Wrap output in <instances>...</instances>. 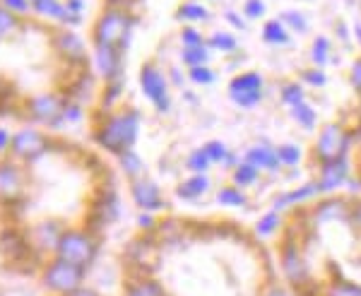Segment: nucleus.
<instances>
[{
	"label": "nucleus",
	"instance_id": "nucleus-44",
	"mask_svg": "<svg viewBox=\"0 0 361 296\" xmlns=\"http://www.w3.org/2000/svg\"><path fill=\"white\" fill-rule=\"evenodd\" d=\"M349 85H352V90L361 97V58H357V61L352 63V68H349Z\"/></svg>",
	"mask_w": 361,
	"mask_h": 296
},
{
	"label": "nucleus",
	"instance_id": "nucleus-48",
	"mask_svg": "<svg viewBox=\"0 0 361 296\" xmlns=\"http://www.w3.org/2000/svg\"><path fill=\"white\" fill-rule=\"evenodd\" d=\"M224 20L229 22V25L234 27V29H246V17H243L241 13H236V10H226Z\"/></svg>",
	"mask_w": 361,
	"mask_h": 296
},
{
	"label": "nucleus",
	"instance_id": "nucleus-37",
	"mask_svg": "<svg viewBox=\"0 0 361 296\" xmlns=\"http://www.w3.org/2000/svg\"><path fill=\"white\" fill-rule=\"evenodd\" d=\"M202 149H205V152H207L209 161H212V164H217V166H222L224 161H226V156L231 154L229 144L222 142V140H209V142L202 144Z\"/></svg>",
	"mask_w": 361,
	"mask_h": 296
},
{
	"label": "nucleus",
	"instance_id": "nucleus-33",
	"mask_svg": "<svg viewBox=\"0 0 361 296\" xmlns=\"http://www.w3.org/2000/svg\"><path fill=\"white\" fill-rule=\"evenodd\" d=\"M277 154H279V161H282V169H299L301 161H304V149L296 142L277 144Z\"/></svg>",
	"mask_w": 361,
	"mask_h": 296
},
{
	"label": "nucleus",
	"instance_id": "nucleus-13",
	"mask_svg": "<svg viewBox=\"0 0 361 296\" xmlns=\"http://www.w3.org/2000/svg\"><path fill=\"white\" fill-rule=\"evenodd\" d=\"M130 197L142 212L154 214L157 210H164L166 207L159 183L152 181V178H147V176H140V178H135V181H130Z\"/></svg>",
	"mask_w": 361,
	"mask_h": 296
},
{
	"label": "nucleus",
	"instance_id": "nucleus-7",
	"mask_svg": "<svg viewBox=\"0 0 361 296\" xmlns=\"http://www.w3.org/2000/svg\"><path fill=\"white\" fill-rule=\"evenodd\" d=\"M265 97V80L255 70H243L229 80V99L238 109H255Z\"/></svg>",
	"mask_w": 361,
	"mask_h": 296
},
{
	"label": "nucleus",
	"instance_id": "nucleus-8",
	"mask_svg": "<svg viewBox=\"0 0 361 296\" xmlns=\"http://www.w3.org/2000/svg\"><path fill=\"white\" fill-rule=\"evenodd\" d=\"M82 282H85V270L78 268V265L66 263V260L54 258V263H49L44 270V284L49 292L68 296L78 292V289H82Z\"/></svg>",
	"mask_w": 361,
	"mask_h": 296
},
{
	"label": "nucleus",
	"instance_id": "nucleus-23",
	"mask_svg": "<svg viewBox=\"0 0 361 296\" xmlns=\"http://www.w3.org/2000/svg\"><path fill=\"white\" fill-rule=\"evenodd\" d=\"M260 39H263L267 46H287L292 42V34H289V29L275 17V20H267L263 25V29H260Z\"/></svg>",
	"mask_w": 361,
	"mask_h": 296
},
{
	"label": "nucleus",
	"instance_id": "nucleus-55",
	"mask_svg": "<svg viewBox=\"0 0 361 296\" xmlns=\"http://www.w3.org/2000/svg\"><path fill=\"white\" fill-rule=\"evenodd\" d=\"M354 37H357V42L361 44V22H357V25H354Z\"/></svg>",
	"mask_w": 361,
	"mask_h": 296
},
{
	"label": "nucleus",
	"instance_id": "nucleus-10",
	"mask_svg": "<svg viewBox=\"0 0 361 296\" xmlns=\"http://www.w3.org/2000/svg\"><path fill=\"white\" fill-rule=\"evenodd\" d=\"M349 178H352V161H349V154L318 164L316 183L323 195H335L337 190L347 188Z\"/></svg>",
	"mask_w": 361,
	"mask_h": 296
},
{
	"label": "nucleus",
	"instance_id": "nucleus-36",
	"mask_svg": "<svg viewBox=\"0 0 361 296\" xmlns=\"http://www.w3.org/2000/svg\"><path fill=\"white\" fill-rule=\"evenodd\" d=\"M212 161H209L207 152L202 147L193 149L188 156H185V169H188L190 173H209V169H212Z\"/></svg>",
	"mask_w": 361,
	"mask_h": 296
},
{
	"label": "nucleus",
	"instance_id": "nucleus-51",
	"mask_svg": "<svg viewBox=\"0 0 361 296\" xmlns=\"http://www.w3.org/2000/svg\"><path fill=\"white\" fill-rule=\"evenodd\" d=\"M10 142H13V135H10L5 128H0V152H5V149H10Z\"/></svg>",
	"mask_w": 361,
	"mask_h": 296
},
{
	"label": "nucleus",
	"instance_id": "nucleus-43",
	"mask_svg": "<svg viewBox=\"0 0 361 296\" xmlns=\"http://www.w3.org/2000/svg\"><path fill=\"white\" fill-rule=\"evenodd\" d=\"M349 224L361 236V197H352V210H349Z\"/></svg>",
	"mask_w": 361,
	"mask_h": 296
},
{
	"label": "nucleus",
	"instance_id": "nucleus-11",
	"mask_svg": "<svg viewBox=\"0 0 361 296\" xmlns=\"http://www.w3.org/2000/svg\"><path fill=\"white\" fill-rule=\"evenodd\" d=\"M49 137L42 135L39 130L34 128H22L13 135V142H10V152H13L17 159H25V161H34V159H42V156L49 152Z\"/></svg>",
	"mask_w": 361,
	"mask_h": 296
},
{
	"label": "nucleus",
	"instance_id": "nucleus-6",
	"mask_svg": "<svg viewBox=\"0 0 361 296\" xmlns=\"http://www.w3.org/2000/svg\"><path fill=\"white\" fill-rule=\"evenodd\" d=\"M169 78L164 75L157 63H145L140 68V90L142 94L154 104V109L159 113H169L171 111V94H169Z\"/></svg>",
	"mask_w": 361,
	"mask_h": 296
},
{
	"label": "nucleus",
	"instance_id": "nucleus-52",
	"mask_svg": "<svg viewBox=\"0 0 361 296\" xmlns=\"http://www.w3.org/2000/svg\"><path fill=\"white\" fill-rule=\"evenodd\" d=\"M335 34H337V39H342V42H349V27L345 25V22H340V25L335 27Z\"/></svg>",
	"mask_w": 361,
	"mask_h": 296
},
{
	"label": "nucleus",
	"instance_id": "nucleus-40",
	"mask_svg": "<svg viewBox=\"0 0 361 296\" xmlns=\"http://www.w3.org/2000/svg\"><path fill=\"white\" fill-rule=\"evenodd\" d=\"M178 39H180V46H200V44H205V42H207L205 34H202L200 29H195L193 25L180 27Z\"/></svg>",
	"mask_w": 361,
	"mask_h": 296
},
{
	"label": "nucleus",
	"instance_id": "nucleus-29",
	"mask_svg": "<svg viewBox=\"0 0 361 296\" xmlns=\"http://www.w3.org/2000/svg\"><path fill=\"white\" fill-rule=\"evenodd\" d=\"M282 226H284V214L277 212V210H270V212H265L258 222H255L253 231H255L258 239H267V236H275Z\"/></svg>",
	"mask_w": 361,
	"mask_h": 296
},
{
	"label": "nucleus",
	"instance_id": "nucleus-46",
	"mask_svg": "<svg viewBox=\"0 0 361 296\" xmlns=\"http://www.w3.org/2000/svg\"><path fill=\"white\" fill-rule=\"evenodd\" d=\"M263 296H296L294 289H289L287 284H267L263 289Z\"/></svg>",
	"mask_w": 361,
	"mask_h": 296
},
{
	"label": "nucleus",
	"instance_id": "nucleus-54",
	"mask_svg": "<svg viewBox=\"0 0 361 296\" xmlns=\"http://www.w3.org/2000/svg\"><path fill=\"white\" fill-rule=\"evenodd\" d=\"M171 80H173V82H176L178 87H183V75H180L178 70H171ZM171 80H169V82H171Z\"/></svg>",
	"mask_w": 361,
	"mask_h": 296
},
{
	"label": "nucleus",
	"instance_id": "nucleus-53",
	"mask_svg": "<svg viewBox=\"0 0 361 296\" xmlns=\"http://www.w3.org/2000/svg\"><path fill=\"white\" fill-rule=\"evenodd\" d=\"M68 296H99L97 292H92V289H78V292H73V294H68Z\"/></svg>",
	"mask_w": 361,
	"mask_h": 296
},
{
	"label": "nucleus",
	"instance_id": "nucleus-49",
	"mask_svg": "<svg viewBox=\"0 0 361 296\" xmlns=\"http://www.w3.org/2000/svg\"><path fill=\"white\" fill-rule=\"evenodd\" d=\"M137 226H140V229H154V226H157L154 214L152 212H142L137 217Z\"/></svg>",
	"mask_w": 361,
	"mask_h": 296
},
{
	"label": "nucleus",
	"instance_id": "nucleus-3",
	"mask_svg": "<svg viewBox=\"0 0 361 296\" xmlns=\"http://www.w3.org/2000/svg\"><path fill=\"white\" fill-rule=\"evenodd\" d=\"M133 22L135 20L123 10L109 8L97 17L92 39H94L97 46H114V49L126 51L133 34Z\"/></svg>",
	"mask_w": 361,
	"mask_h": 296
},
{
	"label": "nucleus",
	"instance_id": "nucleus-42",
	"mask_svg": "<svg viewBox=\"0 0 361 296\" xmlns=\"http://www.w3.org/2000/svg\"><path fill=\"white\" fill-rule=\"evenodd\" d=\"M17 27H20V20H17V15L10 13L8 8H3V5H0V39L8 37L10 32H15Z\"/></svg>",
	"mask_w": 361,
	"mask_h": 296
},
{
	"label": "nucleus",
	"instance_id": "nucleus-50",
	"mask_svg": "<svg viewBox=\"0 0 361 296\" xmlns=\"http://www.w3.org/2000/svg\"><path fill=\"white\" fill-rule=\"evenodd\" d=\"M82 8H85V0H68L66 3V10L73 17H78V20H80V15H82Z\"/></svg>",
	"mask_w": 361,
	"mask_h": 296
},
{
	"label": "nucleus",
	"instance_id": "nucleus-30",
	"mask_svg": "<svg viewBox=\"0 0 361 296\" xmlns=\"http://www.w3.org/2000/svg\"><path fill=\"white\" fill-rule=\"evenodd\" d=\"M279 101H282V106H287L289 111H292L294 106H299V104L308 101L306 97V87L301 82H294V80H289V82H284L279 87Z\"/></svg>",
	"mask_w": 361,
	"mask_h": 296
},
{
	"label": "nucleus",
	"instance_id": "nucleus-2",
	"mask_svg": "<svg viewBox=\"0 0 361 296\" xmlns=\"http://www.w3.org/2000/svg\"><path fill=\"white\" fill-rule=\"evenodd\" d=\"M277 260H279V272H282V277H284V284H287L289 289H294L296 294H308V292L318 294L311 268H308L306 251L299 243V239L289 236V239H284L279 243Z\"/></svg>",
	"mask_w": 361,
	"mask_h": 296
},
{
	"label": "nucleus",
	"instance_id": "nucleus-26",
	"mask_svg": "<svg viewBox=\"0 0 361 296\" xmlns=\"http://www.w3.org/2000/svg\"><path fill=\"white\" fill-rule=\"evenodd\" d=\"M217 205L231 207V210H241V207L248 205V195H246V190H241L238 185L226 183L217 190Z\"/></svg>",
	"mask_w": 361,
	"mask_h": 296
},
{
	"label": "nucleus",
	"instance_id": "nucleus-5",
	"mask_svg": "<svg viewBox=\"0 0 361 296\" xmlns=\"http://www.w3.org/2000/svg\"><path fill=\"white\" fill-rule=\"evenodd\" d=\"M352 147V132L342 121H330L323 128H318L316 142H313V161L323 164V161H333L340 156L349 154Z\"/></svg>",
	"mask_w": 361,
	"mask_h": 296
},
{
	"label": "nucleus",
	"instance_id": "nucleus-20",
	"mask_svg": "<svg viewBox=\"0 0 361 296\" xmlns=\"http://www.w3.org/2000/svg\"><path fill=\"white\" fill-rule=\"evenodd\" d=\"M22 190V173L15 164H0V197L13 200Z\"/></svg>",
	"mask_w": 361,
	"mask_h": 296
},
{
	"label": "nucleus",
	"instance_id": "nucleus-47",
	"mask_svg": "<svg viewBox=\"0 0 361 296\" xmlns=\"http://www.w3.org/2000/svg\"><path fill=\"white\" fill-rule=\"evenodd\" d=\"M85 116V111H82V106H80V104H75V101H68L66 104V113H63V118L66 121H80Z\"/></svg>",
	"mask_w": 361,
	"mask_h": 296
},
{
	"label": "nucleus",
	"instance_id": "nucleus-32",
	"mask_svg": "<svg viewBox=\"0 0 361 296\" xmlns=\"http://www.w3.org/2000/svg\"><path fill=\"white\" fill-rule=\"evenodd\" d=\"M289 113H292V118L296 121V125H299L301 130H306V132L318 130V111L313 109L311 101L299 104V106H294Z\"/></svg>",
	"mask_w": 361,
	"mask_h": 296
},
{
	"label": "nucleus",
	"instance_id": "nucleus-39",
	"mask_svg": "<svg viewBox=\"0 0 361 296\" xmlns=\"http://www.w3.org/2000/svg\"><path fill=\"white\" fill-rule=\"evenodd\" d=\"M301 85H308V87H313V90H320V87L328 85V75H325V70H320V68L311 66L301 73Z\"/></svg>",
	"mask_w": 361,
	"mask_h": 296
},
{
	"label": "nucleus",
	"instance_id": "nucleus-12",
	"mask_svg": "<svg viewBox=\"0 0 361 296\" xmlns=\"http://www.w3.org/2000/svg\"><path fill=\"white\" fill-rule=\"evenodd\" d=\"M66 104V99H61L58 94H39L29 99L27 111L34 121H42L46 125H63L66 123V118H63Z\"/></svg>",
	"mask_w": 361,
	"mask_h": 296
},
{
	"label": "nucleus",
	"instance_id": "nucleus-16",
	"mask_svg": "<svg viewBox=\"0 0 361 296\" xmlns=\"http://www.w3.org/2000/svg\"><path fill=\"white\" fill-rule=\"evenodd\" d=\"M243 159L250 161L260 173H277L282 171V161L277 154V144H272L270 140H258L255 144L243 152Z\"/></svg>",
	"mask_w": 361,
	"mask_h": 296
},
{
	"label": "nucleus",
	"instance_id": "nucleus-45",
	"mask_svg": "<svg viewBox=\"0 0 361 296\" xmlns=\"http://www.w3.org/2000/svg\"><path fill=\"white\" fill-rule=\"evenodd\" d=\"M3 8H8L15 15H25L32 10V3L29 0H3Z\"/></svg>",
	"mask_w": 361,
	"mask_h": 296
},
{
	"label": "nucleus",
	"instance_id": "nucleus-28",
	"mask_svg": "<svg viewBox=\"0 0 361 296\" xmlns=\"http://www.w3.org/2000/svg\"><path fill=\"white\" fill-rule=\"evenodd\" d=\"M212 13L205 8L202 3H195V0H188L176 10V20L183 22V25H197V22H207Z\"/></svg>",
	"mask_w": 361,
	"mask_h": 296
},
{
	"label": "nucleus",
	"instance_id": "nucleus-25",
	"mask_svg": "<svg viewBox=\"0 0 361 296\" xmlns=\"http://www.w3.org/2000/svg\"><path fill=\"white\" fill-rule=\"evenodd\" d=\"M258 181H260V171L246 159H241L234 169H231V183L238 185L241 190L253 188V185H258Z\"/></svg>",
	"mask_w": 361,
	"mask_h": 296
},
{
	"label": "nucleus",
	"instance_id": "nucleus-15",
	"mask_svg": "<svg viewBox=\"0 0 361 296\" xmlns=\"http://www.w3.org/2000/svg\"><path fill=\"white\" fill-rule=\"evenodd\" d=\"M123 54L126 51L114 46H97L94 44V66L97 73L109 82H123Z\"/></svg>",
	"mask_w": 361,
	"mask_h": 296
},
{
	"label": "nucleus",
	"instance_id": "nucleus-34",
	"mask_svg": "<svg viewBox=\"0 0 361 296\" xmlns=\"http://www.w3.org/2000/svg\"><path fill=\"white\" fill-rule=\"evenodd\" d=\"M118 166H121V171L130 178V181L145 176V161L135 154V149H128V152L118 154Z\"/></svg>",
	"mask_w": 361,
	"mask_h": 296
},
{
	"label": "nucleus",
	"instance_id": "nucleus-24",
	"mask_svg": "<svg viewBox=\"0 0 361 296\" xmlns=\"http://www.w3.org/2000/svg\"><path fill=\"white\" fill-rule=\"evenodd\" d=\"M205 44L209 46V51H219V54H226V56H234L241 51L238 39L231 32H226V29H217V32H212Z\"/></svg>",
	"mask_w": 361,
	"mask_h": 296
},
{
	"label": "nucleus",
	"instance_id": "nucleus-19",
	"mask_svg": "<svg viewBox=\"0 0 361 296\" xmlns=\"http://www.w3.org/2000/svg\"><path fill=\"white\" fill-rule=\"evenodd\" d=\"M34 8V13L44 15V17H51V20L56 22H63V25H78V17H73L66 10V3H61V0H29Z\"/></svg>",
	"mask_w": 361,
	"mask_h": 296
},
{
	"label": "nucleus",
	"instance_id": "nucleus-38",
	"mask_svg": "<svg viewBox=\"0 0 361 296\" xmlns=\"http://www.w3.org/2000/svg\"><path fill=\"white\" fill-rule=\"evenodd\" d=\"M185 73H188L190 82L197 85V87H209V85H214V80H217V73H214L209 66H197V68H190V70H185Z\"/></svg>",
	"mask_w": 361,
	"mask_h": 296
},
{
	"label": "nucleus",
	"instance_id": "nucleus-31",
	"mask_svg": "<svg viewBox=\"0 0 361 296\" xmlns=\"http://www.w3.org/2000/svg\"><path fill=\"white\" fill-rule=\"evenodd\" d=\"M333 61V42H330L328 37H316L311 44V63L313 68H320V70H325V66Z\"/></svg>",
	"mask_w": 361,
	"mask_h": 296
},
{
	"label": "nucleus",
	"instance_id": "nucleus-27",
	"mask_svg": "<svg viewBox=\"0 0 361 296\" xmlns=\"http://www.w3.org/2000/svg\"><path fill=\"white\" fill-rule=\"evenodd\" d=\"M209 58H212V51H209L207 44L183 46V49H180V63H183L185 70L197 68V66H209Z\"/></svg>",
	"mask_w": 361,
	"mask_h": 296
},
{
	"label": "nucleus",
	"instance_id": "nucleus-18",
	"mask_svg": "<svg viewBox=\"0 0 361 296\" xmlns=\"http://www.w3.org/2000/svg\"><path fill=\"white\" fill-rule=\"evenodd\" d=\"M209 188H212L209 173H190L185 181H180L176 185V197L185 202H195V200H200L202 195H207Z\"/></svg>",
	"mask_w": 361,
	"mask_h": 296
},
{
	"label": "nucleus",
	"instance_id": "nucleus-9",
	"mask_svg": "<svg viewBox=\"0 0 361 296\" xmlns=\"http://www.w3.org/2000/svg\"><path fill=\"white\" fill-rule=\"evenodd\" d=\"M349 210H352V197L340 195H323L308 210V222L313 226H325L335 222L349 224Z\"/></svg>",
	"mask_w": 361,
	"mask_h": 296
},
{
	"label": "nucleus",
	"instance_id": "nucleus-35",
	"mask_svg": "<svg viewBox=\"0 0 361 296\" xmlns=\"http://www.w3.org/2000/svg\"><path fill=\"white\" fill-rule=\"evenodd\" d=\"M277 20L289 29V34H292V32L294 34L308 32V17L301 13V10H284V13H279Z\"/></svg>",
	"mask_w": 361,
	"mask_h": 296
},
{
	"label": "nucleus",
	"instance_id": "nucleus-22",
	"mask_svg": "<svg viewBox=\"0 0 361 296\" xmlns=\"http://www.w3.org/2000/svg\"><path fill=\"white\" fill-rule=\"evenodd\" d=\"M316 296H361V284L347 277H330L323 287H318Z\"/></svg>",
	"mask_w": 361,
	"mask_h": 296
},
{
	"label": "nucleus",
	"instance_id": "nucleus-41",
	"mask_svg": "<svg viewBox=\"0 0 361 296\" xmlns=\"http://www.w3.org/2000/svg\"><path fill=\"white\" fill-rule=\"evenodd\" d=\"M265 13H267L265 0H243L241 15L246 17V20H263Z\"/></svg>",
	"mask_w": 361,
	"mask_h": 296
},
{
	"label": "nucleus",
	"instance_id": "nucleus-17",
	"mask_svg": "<svg viewBox=\"0 0 361 296\" xmlns=\"http://www.w3.org/2000/svg\"><path fill=\"white\" fill-rule=\"evenodd\" d=\"M56 51L70 63H85L87 61V46L78 34H73L70 29H63L54 37Z\"/></svg>",
	"mask_w": 361,
	"mask_h": 296
},
{
	"label": "nucleus",
	"instance_id": "nucleus-1",
	"mask_svg": "<svg viewBox=\"0 0 361 296\" xmlns=\"http://www.w3.org/2000/svg\"><path fill=\"white\" fill-rule=\"evenodd\" d=\"M140 135V113L135 109L109 111L94 130V142L111 154H123L135 147Z\"/></svg>",
	"mask_w": 361,
	"mask_h": 296
},
{
	"label": "nucleus",
	"instance_id": "nucleus-21",
	"mask_svg": "<svg viewBox=\"0 0 361 296\" xmlns=\"http://www.w3.org/2000/svg\"><path fill=\"white\" fill-rule=\"evenodd\" d=\"M126 296H169V294H166V289L154 280V277L142 275V277H133V280H128Z\"/></svg>",
	"mask_w": 361,
	"mask_h": 296
},
{
	"label": "nucleus",
	"instance_id": "nucleus-4",
	"mask_svg": "<svg viewBox=\"0 0 361 296\" xmlns=\"http://www.w3.org/2000/svg\"><path fill=\"white\" fill-rule=\"evenodd\" d=\"M56 258L87 270L97 258V241L85 229H66L56 243Z\"/></svg>",
	"mask_w": 361,
	"mask_h": 296
},
{
	"label": "nucleus",
	"instance_id": "nucleus-14",
	"mask_svg": "<svg viewBox=\"0 0 361 296\" xmlns=\"http://www.w3.org/2000/svg\"><path fill=\"white\" fill-rule=\"evenodd\" d=\"M318 197H323V193H320L316 178L313 181H304L301 185H296V188L292 190H284V193H279L275 200H272V207L270 210H277V212H287L292 210V207H299V205H308V202H316Z\"/></svg>",
	"mask_w": 361,
	"mask_h": 296
}]
</instances>
